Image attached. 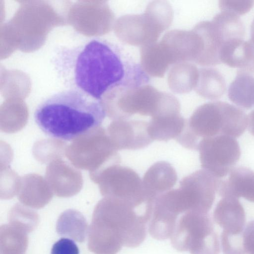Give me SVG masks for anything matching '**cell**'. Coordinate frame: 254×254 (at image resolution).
Instances as JSON below:
<instances>
[{
  "instance_id": "obj_19",
  "label": "cell",
  "mask_w": 254,
  "mask_h": 254,
  "mask_svg": "<svg viewBox=\"0 0 254 254\" xmlns=\"http://www.w3.org/2000/svg\"><path fill=\"white\" fill-rule=\"evenodd\" d=\"M56 230L61 236L81 243L86 238L88 223L85 217L79 212L68 210L64 212L58 218Z\"/></svg>"
},
{
  "instance_id": "obj_15",
  "label": "cell",
  "mask_w": 254,
  "mask_h": 254,
  "mask_svg": "<svg viewBox=\"0 0 254 254\" xmlns=\"http://www.w3.org/2000/svg\"><path fill=\"white\" fill-rule=\"evenodd\" d=\"M228 95L238 106L245 109L254 107V64L240 67L229 85Z\"/></svg>"
},
{
  "instance_id": "obj_2",
  "label": "cell",
  "mask_w": 254,
  "mask_h": 254,
  "mask_svg": "<svg viewBox=\"0 0 254 254\" xmlns=\"http://www.w3.org/2000/svg\"><path fill=\"white\" fill-rule=\"evenodd\" d=\"M107 112L100 100L67 89L43 100L34 114L35 123L47 135L70 141L98 127Z\"/></svg>"
},
{
  "instance_id": "obj_11",
  "label": "cell",
  "mask_w": 254,
  "mask_h": 254,
  "mask_svg": "<svg viewBox=\"0 0 254 254\" xmlns=\"http://www.w3.org/2000/svg\"><path fill=\"white\" fill-rule=\"evenodd\" d=\"M148 122L130 119L117 120L111 126L114 146L119 150L143 148L153 141L148 132Z\"/></svg>"
},
{
  "instance_id": "obj_24",
  "label": "cell",
  "mask_w": 254,
  "mask_h": 254,
  "mask_svg": "<svg viewBox=\"0 0 254 254\" xmlns=\"http://www.w3.org/2000/svg\"><path fill=\"white\" fill-rule=\"evenodd\" d=\"M244 250L246 254H254V220L250 222L243 232Z\"/></svg>"
},
{
  "instance_id": "obj_3",
  "label": "cell",
  "mask_w": 254,
  "mask_h": 254,
  "mask_svg": "<svg viewBox=\"0 0 254 254\" xmlns=\"http://www.w3.org/2000/svg\"><path fill=\"white\" fill-rule=\"evenodd\" d=\"M148 220L138 207L112 197L103 200L93 215L88 248L95 254H117L123 246H139L146 236Z\"/></svg>"
},
{
  "instance_id": "obj_12",
  "label": "cell",
  "mask_w": 254,
  "mask_h": 254,
  "mask_svg": "<svg viewBox=\"0 0 254 254\" xmlns=\"http://www.w3.org/2000/svg\"><path fill=\"white\" fill-rule=\"evenodd\" d=\"M213 219L223 229L222 237H234L243 234L246 215L244 209L237 197H223L214 210Z\"/></svg>"
},
{
  "instance_id": "obj_13",
  "label": "cell",
  "mask_w": 254,
  "mask_h": 254,
  "mask_svg": "<svg viewBox=\"0 0 254 254\" xmlns=\"http://www.w3.org/2000/svg\"><path fill=\"white\" fill-rule=\"evenodd\" d=\"M177 181V174L174 167L167 162L158 161L147 170L142 183L147 196L154 200L157 196L172 190Z\"/></svg>"
},
{
  "instance_id": "obj_25",
  "label": "cell",
  "mask_w": 254,
  "mask_h": 254,
  "mask_svg": "<svg viewBox=\"0 0 254 254\" xmlns=\"http://www.w3.org/2000/svg\"><path fill=\"white\" fill-rule=\"evenodd\" d=\"M251 37L248 42L252 55V63L254 64V19L251 26Z\"/></svg>"
},
{
  "instance_id": "obj_6",
  "label": "cell",
  "mask_w": 254,
  "mask_h": 254,
  "mask_svg": "<svg viewBox=\"0 0 254 254\" xmlns=\"http://www.w3.org/2000/svg\"><path fill=\"white\" fill-rule=\"evenodd\" d=\"M172 246L190 254H219L218 236L208 213L188 211L179 217L171 236Z\"/></svg>"
},
{
  "instance_id": "obj_7",
  "label": "cell",
  "mask_w": 254,
  "mask_h": 254,
  "mask_svg": "<svg viewBox=\"0 0 254 254\" xmlns=\"http://www.w3.org/2000/svg\"><path fill=\"white\" fill-rule=\"evenodd\" d=\"M110 91L116 100L111 116L117 120L129 119L132 116L154 117L158 112L165 92L148 84L139 85L124 81Z\"/></svg>"
},
{
  "instance_id": "obj_1",
  "label": "cell",
  "mask_w": 254,
  "mask_h": 254,
  "mask_svg": "<svg viewBox=\"0 0 254 254\" xmlns=\"http://www.w3.org/2000/svg\"><path fill=\"white\" fill-rule=\"evenodd\" d=\"M52 63L67 89L100 101L106 92L123 83L133 64H126L114 45L99 39L78 46H60Z\"/></svg>"
},
{
  "instance_id": "obj_14",
  "label": "cell",
  "mask_w": 254,
  "mask_h": 254,
  "mask_svg": "<svg viewBox=\"0 0 254 254\" xmlns=\"http://www.w3.org/2000/svg\"><path fill=\"white\" fill-rule=\"evenodd\" d=\"M200 38V52L195 63L204 66L220 64V51L222 42L211 21H202L193 28Z\"/></svg>"
},
{
  "instance_id": "obj_26",
  "label": "cell",
  "mask_w": 254,
  "mask_h": 254,
  "mask_svg": "<svg viewBox=\"0 0 254 254\" xmlns=\"http://www.w3.org/2000/svg\"><path fill=\"white\" fill-rule=\"evenodd\" d=\"M248 124L249 130L254 136V110L249 114L248 117Z\"/></svg>"
},
{
  "instance_id": "obj_16",
  "label": "cell",
  "mask_w": 254,
  "mask_h": 254,
  "mask_svg": "<svg viewBox=\"0 0 254 254\" xmlns=\"http://www.w3.org/2000/svg\"><path fill=\"white\" fill-rule=\"evenodd\" d=\"M186 121L180 114L151 118L148 132L153 141L176 139L183 131Z\"/></svg>"
},
{
  "instance_id": "obj_9",
  "label": "cell",
  "mask_w": 254,
  "mask_h": 254,
  "mask_svg": "<svg viewBox=\"0 0 254 254\" xmlns=\"http://www.w3.org/2000/svg\"><path fill=\"white\" fill-rule=\"evenodd\" d=\"M218 180L203 169L182 179L179 189L191 211L208 213L215 199Z\"/></svg>"
},
{
  "instance_id": "obj_20",
  "label": "cell",
  "mask_w": 254,
  "mask_h": 254,
  "mask_svg": "<svg viewBox=\"0 0 254 254\" xmlns=\"http://www.w3.org/2000/svg\"><path fill=\"white\" fill-rule=\"evenodd\" d=\"M28 245L27 233L11 224L0 227V254H25Z\"/></svg>"
},
{
  "instance_id": "obj_18",
  "label": "cell",
  "mask_w": 254,
  "mask_h": 254,
  "mask_svg": "<svg viewBox=\"0 0 254 254\" xmlns=\"http://www.w3.org/2000/svg\"><path fill=\"white\" fill-rule=\"evenodd\" d=\"M200 96L208 99L220 98L226 90V82L216 68L205 67L199 69V75L194 89Z\"/></svg>"
},
{
  "instance_id": "obj_21",
  "label": "cell",
  "mask_w": 254,
  "mask_h": 254,
  "mask_svg": "<svg viewBox=\"0 0 254 254\" xmlns=\"http://www.w3.org/2000/svg\"><path fill=\"white\" fill-rule=\"evenodd\" d=\"M39 223L38 215L33 213H11L9 217V224L24 230L27 233L32 232Z\"/></svg>"
},
{
  "instance_id": "obj_23",
  "label": "cell",
  "mask_w": 254,
  "mask_h": 254,
  "mask_svg": "<svg viewBox=\"0 0 254 254\" xmlns=\"http://www.w3.org/2000/svg\"><path fill=\"white\" fill-rule=\"evenodd\" d=\"M79 253L76 244L72 240L65 238L55 243L51 250V254H79Z\"/></svg>"
},
{
  "instance_id": "obj_5",
  "label": "cell",
  "mask_w": 254,
  "mask_h": 254,
  "mask_svg": "<svg viewBox=\"0 0 254 254\" xmlns=\"http://www.w3.org/2000/svg\"><path fill=\"white\" fill-rule=\"evenodd\" d=\"M173 11L166 1L149 3L141 14L126 15L118 20L116 32L124 43L143 46L156 42L172 24Z\"/></svg>"
},
{
  "instance_id": "obj_4",
  "label": "cell",
  "mask_w": 254,
  "mask_h": 254,
  "mask_svg": "<svg viewBox=\"0 0 254 254\" xmlns=\"http://www.w3.org/2000/svg\"><path fill=\"white\" fill-rule=\"evenodd\" d=\"M248 125L244 111L227 102L214 101L198 107L187 120L184 132L191 146L197 149L203 138L219 135L240 136Z\"/></svg>"
},
{
  "instance_id": "obj_10",
  "label": "cell",
  "mask_w": 254,
  "mask_h": 254,
  "mask_svg": "<svg viewBox=\"0 0 254 254\" xmlns=\"http://www.w3.org/2000/svg\"><path fill=\"white\" fill-rule=\"evenodd\" d=\"M160 42L173 65L181 62L195 63L200 53L199 37L193 29L171 30Z\"/></svg>"
},
{
  "instance_id": "obj_8",
  "label": "cell",
  "mask_w": 254,
  "mask_h": 254,
  "mask_svg": "<svg viewBox=\"0 0 254 254\" xmlns=\"http://www.w3.org/2000/svg\"><path fill=\"white\" fill-rule=\"evenodd\" d=\"M197 150L202 168L217 179L226 176L241 156L237 140L226 135L201 139Z\"/></svg>"
},
{
  "instance_id": "obj_17",
  "label": "cell",
  "mask_w": 254,
  "mask_h": 254,
  "mask_svg": "<svg viewBox=\"0 0 254 254\" xmlns=\"http://www.w3.org/2000/svg\"><path fill=\"white\" fill-rule=\"evenodd\" d=\"M199 69L190 63L181 62L174 64L168 75V84L176 94L187 93L194 89L198 78Z\"/></svg>"
},
{
  "instance_id": "obj_22",
  "label": "cell",
  "mask_w": 254,
  "mask_h": 254,
  "mask_svg": "<svg viewBox=\"0 0 254 254\" xmlns=\"http://www.w3.org/2000/svg\"><path fill=\"white\" fill-rule=\"evenodd\" d=\"M254 5V0H223L219 1L221 10H227L240 15L248 12Z\"/></svg>"
}]
</instances>
